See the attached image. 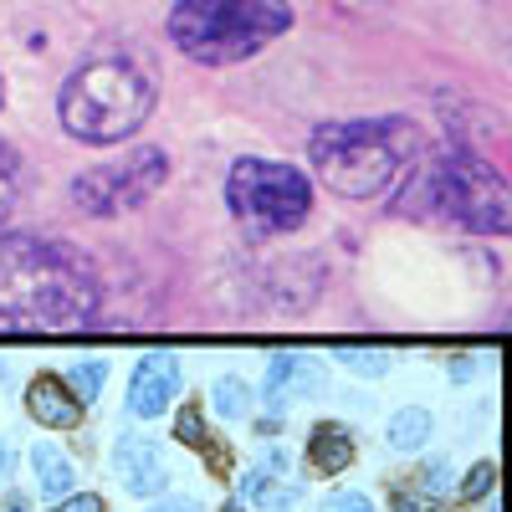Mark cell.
Listing matches in <instances>:
<instances>
[{
	"mask_svg": "<svg viewBox=\"0 0 512 512\" xmlns=\"http://www.w3.org/2000/svg\"><path fill=\"white\" fill-rule=\"evenodd\" d=\"M323 390V364L308 359V354H277L272 369H267V390L262 400L272 410H287L292 400H303V395H318Z\"/></svg>",
	"mask_w": 512,
	"mask_h": 512,
	"instance_id": "10",
	"label": "cell"
},
{
	"mask_svg": "<svg viewBox=\"0 0 512 512\" xmlns=\"http://www.w3.org/2000/svg\"><path fill=\"white\" fill-rule=\"evenodd\" d=\"M26 410H31V420L52 425V431H72V425H82V415H88V405H82L67 390V379H57V374H36L26 384Z\"/></svg>",
	"mask_w": 512,
	"mask_h": 512,
	"instance_id": "11",
	"label": "cell"
},
{
	"mask_svg": "<svg viewBox=\"0 0 512 512\" xmlns=\"http://www.w3.org/2000/svg\"><path fill=\"white\" fill-rule=\"evenodd\" d=\"M67 390H72L82 405H93V400H98V390H103V364H98V359H82V364H72V374H67Z\"/></svg>",
	"mask_w": 512,
	"mask_h": 512,
	"instance_id": "18",
	"label": "cell"
},
{
	"mask_svg": "<svg viewBox=\"0 0 512 512\" xmlns=\"http://www.w3.org/2000/svg\"><path fill=\"white\" fill-rule=\"evenodd\" d=\"M200 415H205L200 405H185L180 420H175V436H180L185 446H195V451H200V441H205V420H200Z\"/></svg>",
	"mask_w": 512,
	"mask_h": 512,
	"instance_id": "20",
	"label": "cell"
},
{
	"mask_svg": "<svg viewBox=\"0 0 512 512\" xmlns=\"http://www.w3.org/2000/svg\"><path fill=\"white\" fill-rule=\"evenodd\" d=\"M149 512H195V502H185V497H164V502L149 507Z\"/></svg>",
	"mask_w": 512,
	"mask_h": 512,
	"instance_id": "24",
	"label": "cell"
},
{
	"mask_svg": "<svg viewBox=\"0 0 512 512\" xmlns=\"http://www.w3.org/2000/svg\"><path fill=\"white\" fill-rule=\"evenodd\" d=\"M492 487H497V466H492V461H477L472 472H466V482H461V497H466V502H482Z\"/></svg>",
	"mask_w": 512,
	"mask_h": 512,
	"instance_id": "19",
	"label": "cell"
},
{
	"mask_svg": "<svg viewBox=\"0 0 512 512\" xmlns=\"http://www.w3.org/2000/svg\"><path fill=\"white\" fill-rule=\"evenodd\" d=\"M0 108H6V82H0Z\"/></svg>",
	"mask_w": 512,
	"mask_h": 512,
	"instance_id": "27",
	"label": "cell"
},
{
	"mask_svg": "<svg viewBox=\"0 0 512 512\" xmlns=\"http://www.w3.org/2000/svg\"><path fill=\"white\" fill-rule=\"evenodd\" d=\"M52 512H103V497L98 492H67V497H57Z\"/></svg>",
	"mask_w": 512,
	"mask_h": 512,
	"instance_id": "22",
	"label": "cell"
},
{
	"mask_svg": "<svg viewBox=\"0 0 512 512\" xmlns=\"http://www.w3.org/2000/svg\"><path fill=\"white\" fill-rule=\"evenodd\" d=\"M318 180L344 200H374L405 180L420 159V128L405 118H344L308 139Z\"/></svg>",
	"mask_w": 512,
	"mask_h": 512,
	"instance_id": "2",
	"label": "cell"
},
{
	"mask_svg": "<svg viewBox=\"0 0 512 512\" xmlns=\"http://www.w3.org/2000/svg\"><path fill=\"white\" fill-rule=\"evenodd\" d=\"M31 472H36V487H41V497H67L72 487H77V477H72V461L57 451V446H36L31 451Z\"/></svg>",
	"mask_w": 512,
	"mask_h": 512,
	"instance_id": "13",
	"label": "cell"
},
{
	"mask_svg": "<svg viewBox=\"0 0 512 512\" xmlns=\"http://www.w3.org/2000/svg\"><path fill=\"white\" fill-rule=\"evenodd\" d=\"M98 318V277L57 241L0 236V323L72 333Z\"/></svg>",
	"mask_w": 512,
	"mask_h": 512,
	"instance_id": "1",
	"label": "cell"
},
{
	"mask_svg": "<svg viewBox=\"0 0 512 512\" xmlns=\"http://www.w3.org/2000/svg\"><path fill=\"white\" fill-rule=\"evenodd\" d=\"M113 472L123 477L128 492H139V497H154L169 487V466H164V451L144 436H123L118 451H113Z\"/></svg>",
	"mask_w": 512,
	"mask_h": 512,
	"instance_id": "9",
	"label": "cell"
},
{
	"mask_svg": "<svg viewBox=\"0 0 512 512\" xmlns=\"http://www.w3.org/2000/svg\"><path fill=\"white\" fill-rule=\"evenodd\" d=\"M169 180V154L144 144V149H128L123 159L93 164L72 180V205L88 210V216H123V210H139L149 205Z\"/></svg>",
	"mask_w": 512,
	"mask_h": 512,
	"instance_id": "7",
	"label": "cell"
},
{
	"mask_svg": "<svg viewBox=\"0 0 512 512\" xmlns=\"http://www.w3.org/2000/svg\"><path fill=\"white\" fill-rule=\"evenodd\" d=\"M200 456L210 461V472H216V477H226V472H231V456H226V446H221L216 436H205V441H200Z\"/></svg>",
	"mask_w": 512,
	"mask_h": 512,
	"instance_id": "23",
	"label": "cell"
},
{
	"mask_svg": "<svg viewBox=\"0 0 512 512\" xmlns=\"http://www.w3.org/2000/svg\"><path fill=\"white\" fill-rule=\"evenodd\" d=\"M149 113H154V82L128 57H98L77 67L57 93V118L82 144H123L149 123Z\"/></svg>",
	"mask_w": 512,
	"mask_h": 512,
	"instance_id": "4",
	"label": "cell"
},
{
	"mask_svg": "<svg viewBox=\"0 0 512 512\" xmlns=\"http://www.w3.org/2000/svg\"><path fill=\"white\" fill-rule=\"evenodd\" d=\"M338 512H369V502H359V497H349L344 507H338Z\"/></svg>",
	"mask_w": 512,
	"mask_h": 512,
	"instance_id": "26",
	"label": "cell"
},
{
	"mask_svg": "<svg viewBox=\"0 0 512 512\" xmlns=\"http://www.w3.org/2000/svg\"><path fill=\"white\" fill-rule=\"evenodd\" d=\"M425 436H431V410H420V405L395 410V420H390V446L395 451H420Z\"/></svg>",
	"mask_w": 512,
	"mask_h": 512,
	"instance_id": "15",
	"label": "cell"
},
{
	"mask_svg": "<svg viewBox=\"0 0 512 512\" xmlns=\"http://www.w3.org/2000/svg\"><path fill=\"white\" fill-rule=\"evenodd\" d=\"M282 492H287L282 456H267L256 472H246V487H241V497H246L251 507H272V502H282ZM287 497H292V492H287Z\"/></svg>",
	"mask_w": 512,
	"mask_h": 512,
	"instance_id": "14",
	"label": "cell"
},
{
	"mask_svg": "<svg viewBox=\"0 0 512 512\" xmlns=\"http://www.w3.org/2000/svg\"><path fill=\"white\" fill-rule=\"evenodd\" d=\"M11 477V451H6V441H0V482Z\"/></svg>",
	"mask_w": 512,
	"mask_h": 512,
	"instance_id": "25",
	"label": "cell"
},
{
	"mask_svg": "<svg viewBox=\"0 0 512 512\" xmlns=\"http://www.w3.org/2000/svg\"><path fill=\"white\" fill-rule=\"evenodd\" d=\"M210 400H216V410H221V415H231V420L251 415V405H256V395L246 390V379H216Z\"/></svg>",
	"mask_w": 512,
	"mask_h": 512,
	"instance_id": "16",
	"label": "cell"
},
{
	"mask_svg": "<svg viewBox=\"0 0 512 512\" xmlns=\"http://www.w3.org/2000/svg\"><path fill=\"white\" fill-rule=\"evenodd\" d=\"M308 466L323 477H338V472H349L354 466V436L344 431V425H318L313 441H308Z\"/></svg>",
	"mask_w": 512,
	"mask_h": 512,
	"instance_id": "12",
	"label": "cell"
},
{
	"mask_svg": "<svg viewBox=\"0 0 512 512\" xmlns=\"http://www.w3.org/2000/svg\"><path fill=\"white\" fill-rule=\"evenodd\" d=\"M292 26L287 0H180L169 11V41L200 67L246 62Z\"/></svg>",
	"mask_w": 512,
	"mask_h": 512,
	"instance_id": "5",
	"label": "cell"
},
{
	"mask_svg": "<svg viewBox=\"0 0 512 512\" xmlns=\"http://www.w3.org/2000/svg\"><path fill=\"white\" fill-rule=\"evenodd\" d=\"M226 205L251 241H272V236H287L308 221L313 185H308L303 169H292V164L236 159L231 180H226Z\"/></svg>",
	"mask_w": 512,
	"mask_h": 512,
	"instance_id": "6",
	"label": "cell"
},
{
	"mask_svg": "<svg viewBox=\"0 0 512 512\" xmlns=\"http://www.w3.org/2000/svg\"><path fill=\"white\" fill-rule=\"evenodd\" d=\"M180 390V369L169 354H144L134 379H128V410H134L139 420H154L169 410V400H175Z\"/></svg>",
	"mask_w": 512,
	"mask_h": 512,
	"instance_id": "8",
	"label": "cell"
},
{
	"mask_svg": "<svg viewBox=\"0 0 512 512\" xmlns=\"http://www.w3.org/2000/svg\"><path fill=\"white\" fill-rule=\"evenodd\" d=\"M400 210L415 221L461 226L477 236H507V226H512L502 175H492V164L472 149H446L436 159H415V169L405 175Z\"/></svg>",
	"mask_w": 512,
	"mask_h": 512,
	"instance_id": "3",
	"label": "cell"
},
{
	"mask_svg": "<svg viewBox=\"0 0 512 512\" xmlns=\"http://www.w3.org/2000/svg\"><path fill=\"white\" fill-rule=\"evenodd\" d=\"M338 359L354 364V374H364V379H379L384 369H390V359H384V354H364V349H344Z\"/></svg>",
	"mask_w": 512,
	"mask_h": 512,
	"instance_id": "21",
	"label": "cell"
},
{
	"mask_svg": "<svg viewBox=\"0 0 512 512\" xmlns=\"http://www.w3.org/2000/svg\"><path fill=\"white\" fill-rule=\"evenodd\" d=\"M16 190H21V164H16V149L0 144V221L16 210Z\"/></svg>",
	"mask_w": 512,
	"mask_h": 512,
	"instance_id": "17",
	"label": "cell"
}]
</instances>
